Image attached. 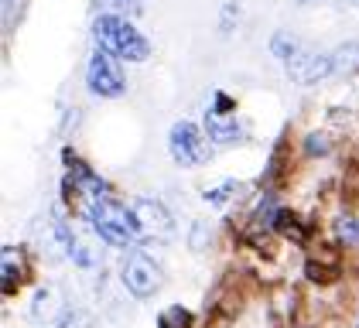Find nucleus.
Returning a JSON list of instances; mask_svg holds the SVG:
<instances>
[{"label":"nucleus","mask_w":359,"mask_h":328,"mask_svg":"<svg viewBox=\"0 0 359 328\" xmlns=\"http://www.w3.org/2000/svg\"><path fill=\"white\" fill-rule=\"evenodd\" d=\"M86 222L93 226V233L103 240L113 250H134L140 243V229H137V219H134V209L123 205L116 195H103L89 205L86 212Z\"/></svg>","instance_id":"1"},{"label":"nucleus","mask_w":359,"mask_h":328,"mask_svg":"<svg viewBox=\"0 0 359 328\" xmlns=\"http://www.w3.org/2000/svg\"><path fill=\"white\" fill-rule=\"evenodd\" d=\"M93 38H96V48L110 52L113 58H123V62H147L151 58V41L127 18L100 14L93 21Z\"/></svg>","instance_id":"2"},{"label":"nucleus","mask_w":359,"mask_h":328,"mask_svg":"<svg viewBox=\"0 0 359 328\" xmlns=\"http://www.w3.org/2000/svg\"><path fill=\"white\" fill-rule=\"evenodd\" d=\"M120 284H123V291L130 298L147 301L165 287V267L151 253H144L140 246H134V250H127L120 257Z\"/></svg>","instance_id":"3"},{"label":"nucleus","mask_w":359,"mask_h":328,"mask_svg":"<svg viewBox=\"0 0 359 328\" xmlns=\"http://www.w3.org/2000/svg\"><path fill=\"white\" fill-rule=\"evenodd\" d=\"M134 219H137L140 240H151V243H171L178 236V219L168 209L161 198H151V195H137L130 202Z\"/></svg>","instance_id":"4"},{"label":"nucleus","mask_w":359,"mask_h":328,"mask_svg":"<svg viewBox=\"0 0 359 328\" xmlns=\"http://www.w3.org/2000/svg\"><path fill=\"white\" fill-rule=\"evenodd\" d=\"M168 154L178 168H202L209 161V137L192 120H178L168 130Z\"/></svg>","instance_id":"5"},{"label":"nucleus","mask_w":359,"mask_h":328,"mask_svg":"<svg viewBox=\"0 0 359 328\" xmlns=\"http://www.w3.org/2000/svg\"><path fill=\"white\" fill-rule=\"evenodd\" d=\"M86 89L100 100H120L127 93V79H123V69H120V58H113L110 52L96 48L89 55V65H86Z\"/></svg>","instance_id":"6"},{"label":"nucleus","mask_w":359,"mask_h":328,"mask_svg":"<svg viewBox=\"0 0 359 328\" xmlns=\"http://www.w3.org/2000/svg\"><path fill=\"white\" fill-rule=\"evenodd\" d=\"M284 69H287V79L298 82V86H315V82L335 76V62H332V55L308 52V48H302L291 62H284Z\"/></svg>","instance_id":"7"},{"label":"nucleus","mask_w":359,"mask_h":328,"mask_svg":"<svg viewBox=\"0 0 359 328\" xmlns=\"http://www.w3.org/2000/svg\"><path fill=\"white\" fill-rule=\"evenodd\" d=\"M202 130L209 137V144H216V147H233V144H243L247 140V127L236 120V116H222L216 109H209L205 113V120H202Z\"/></svg>","instance_id":"8"},{"label":"nucleus","mask_w":359,"mask_h":328,"mask_svg":"<svg viewBox=\"0 0 359 328\" xmlns=\"http://www.w3.org/2000/svg\"><path fill=\"white\" fill-rule=\"evenodd\" d=\"M28 277V260L21 246H4V294L14 298Z\"/></svg>","instance_id":"9"},{"label":"nucleus","mask_w":359,"mask_h":328,"mask_svg":"<svg viewBox=\"0 0 359 328\" xmlns=\"http://www.w3.org/2000/svg\"><path fill=\"white\" fill-rule=\"evenodd\" d=\"M240 191V182H233V178H226V182H216V185H209V189H202V198L212 205V209H226L229 205V198Z\"/></svg>","instance_id":"10"},{"label":"nucleus","mask_w":359,"mask_h":328,"mask_svg":"<svg viewBox=\"0 0 359 328\" xmlns=\"http://www.w3.org/2000/svg\"><path fill=\"white\" fill-rule=\"evenodd\" d=\"M158 328H195V315L182 304H168L158 315Z\"/></svg>","instance_id":"11"},{"label":"nucleus","mask_w":359,"mask_h":328,"mask_svg":"<svg viewBox=\"0 0 359 328\" xmlns=\"http://www.w3.org/2000/svg\"><path fill=\"white\" fill-rule=\"evenodd\" d=\"M302 48H304V45L294 38V34H287V31H277L274 38H271V52H274L280 62H291V58L302 52Z\"/></svg>","instance_id":"12"},{"label":"nucleus","mask_w":359,"mask_h":328,"mask_svg":"<svg viewBox=\"0 0 359 328\" xmlns=\"http://www.w3.org/2000/svg\"><path fill=\"white\" fill-rule=\"evenodd\" d=\"M335 236L342 246H359V219L353 212H342L335 219Z\"/></svg>","instance_id":"13"},{"label":"nucleus","mask_w":359,"mask_h":328,"mask_svg":"<svg viewBox=\"0 0 359 328\" xmlns=\"http://www.w3.org/2000/svg\"><path fill=\"white\" fill-rule=\"evenodd\" d=\"M335 72H356L359 69V45H342L339 52H332Z\"/></svg>","instance_id":"14"},{"label":"nucleus","mask_w":359,"mask_h":328,"mask_svg":"<svg viewBox=\"0 0 359 328\" xmlns=\"http://www.w3.org/2000/svg\"><path fill=\"white\" fill-rule=\"evenodd\" d=\"M209 236H212L209 222H195V226H192V233H189V250H195V253H202V250L209 246Z\"/></svg>","instance_id":"15"},{"label":"nucleus","mask_w":359,"mask_h":328,"mask_svg":"<svg viewBox=\"0 0 359 328\" xmlns=\"http://www.w3.org/2000/svg\"><path fill=\"white\" fill-rule=\"evenodd\" d=\"M236 21H240V7H236V4H226V7H222V18H219V31L229 34Z\"/></svg>","instance_id":"16"},{"label":"nucleus","mask_w":359,"mask_h":328,"mask_svg":"<svg viewBox=\"0 0 359 328\" xmlns=\"http://www.w3.org/2000/svg\"><path fill=\"white\" fill-rule=\"evenodd\" d=\"M315 151H318V154H325V151H329V144H325V140H322L318 134L308 137V154H315Z\"/></svg>","instance_id":"17"},{"label":"nucleus","mask_w":359,"mask_h":328,"mask_svg":"<svg viewBox=\"0 0 359 328\" xmlns=\"http://www.w3.org/2000/svg\"><path fill=\"white\" fill-rule=\"evenodd\" d=\"M356 4H359V0H356Z\"/></svg>","instance_id":"18"}]
</instances>
